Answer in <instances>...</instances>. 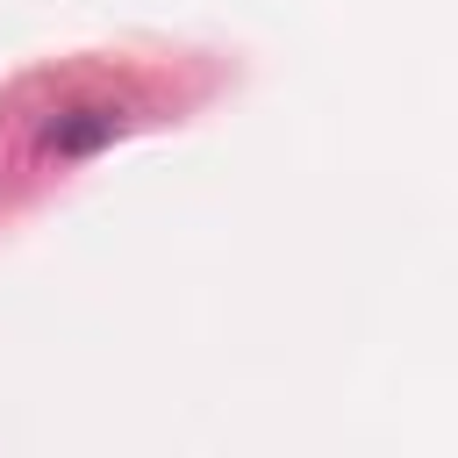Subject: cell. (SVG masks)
Returning a JSON list of instances; mask_svg holds the SVG:
<instances>
[{
  "label": "cell",
  "mask_w": 458,
  "mask_h": 458,
  "mask_svg": "<svg viewBox=\"0 0 458 458\" xmlns=\"http://www.w3.org/2000/svg\"><path fill=\"white\" fill-rule=\"evenodd\" d=\"M114 129H122V114H114V107H72V114H57V122H50V143H57V150H100Z\"/></svg>",
  "instance_id": "obj_1"
}]
</instances>
